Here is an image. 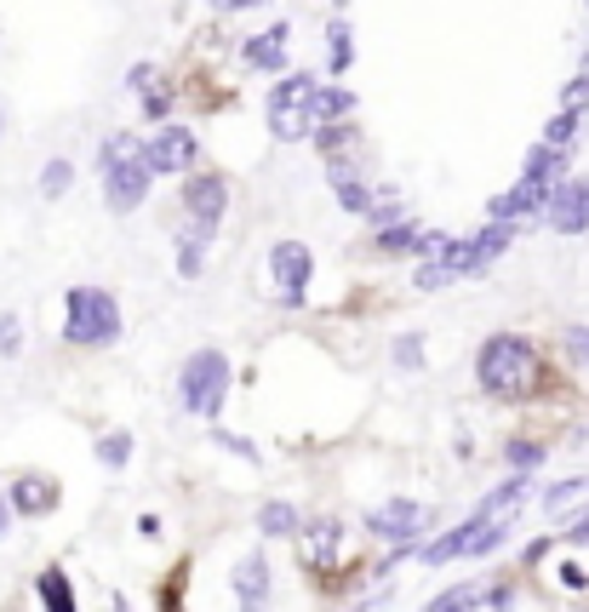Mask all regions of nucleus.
Returning <instances> with one entry per match:
<instances>
[{
    "label": "nucleus",
    "mask_w": 589,
    "mask_h": 612,
    "mask_svg": "<svg viewBox=\"0 0 589 612\" xmlns=\"http://www.w3.org/2000/svg\"><path fill=\"white\" fill-rule=\"evenodd\" d=\"M361 218H367L372 229H383V223H395V218H401V195H395V189H372V207H367Z\"/></svg>",
    "instance_id": "27"
},
{
    "label": "nucleus",
    "mask_w": 589,
    "mask_h": 612,
    "mask_svg": "<svg viewBox=\"0 0 589 612\" xmlns=\"http://www.w3.org/2000/svg\"><path fill=\"white\" fill-rule=\"evenodd\" d=\"M269 280H275V298L298 310L310 298V280H315V252L303 241H275L269 246Z\"/></svg>",
    "instance_id": "6"
},
{
    "label": "nucleus",
    "mask_w": 589,
    "mask_h": 612,
    "mask_svg": "<svg viewBox=\"0 0 589 612\" xmlns=\"http://www.w3.org/2000/svg\"><path fill=\"white\" fill-rule=\"evenodd\" d=\"M578 120H584V115H567V109H561V115L544 126V143H555V149H573V143H578Z\"/></svg>",
    "instance_id": "30"
},
{
    "label": "nucleus",
    "mask_w": 589,
    "mask_h": 612,
    "mask_svg": "<svg viewBox=\"0 0 589 612\" xmlns=\"http://www.w3.org/2000/svg\"><path fill=\"white\" fill-rule=\"evenodd\" d=\"M63 338L81 349H104L120 338V303L104 287H69L63 298Z\"/></svg>",
    "instance_id": "4"
},
{
    "label": "nucleus",
    "mask_w": 589,
    "mask_h": 612,
    "mask_svg": "<svg viewBox=\"0 0 589 612\" xmlns=\"http://www.w3.org/2000/svg\"><path fill=\"white\" fill-rule=\"evenodd\" d=\"M567 361L589 367V326H567Z\"/></svg>",
    "instance_id": "36"
},
{
    "label": "nucleus",
    "mask_w": 589,
    "mask_h": 612,
    "mask_svg": "<svg viewBox=\"0 0 589 612\" xmlns=\"http://www.w3.org/2000/svg\"><path fill=\"white\" fill-rule=\"evenodd\" d=\"M521 177H544V184H561V177H567V149H555V143H538V149H527Z\"/></svg>",
    "instance_id": "18"
},
{
    "label": "nucleus",
    "mask_w": 589,
    "mask_h": 612,
    "mask_svg": "<svg viewBox=\"0 0 589 612\" xmlns=\"http://www.w3.org/2000/svg\"><path fill=\"white\" fill-rule=\"evenodd\" d=\"M349 63H355V30H349L344 18H332V23H326V69L344 74Z\"/></svg>",
    "instance_id": "20"
},
{
    "label": "nucleus",
    "mask_w": 589,
    "mask_h": 612,
    "mask_svg": "<svg viewBox=\"0 0 589 612\" xmlns=\"http://www.w3.org/2000/svg\"><path fill=\"white\" fill-rule=\"evenodd\" d=\"M567 544H589V509H584V521L567 527Z\"/></svg>",
    "instance_id": "41"
},
{
    "label": "nucleus",
    "mask_w": 589,
    "mask_h": 612,
    "mask_svg": "<svg viewBox=\"0 0 589 612\" xmlns=\"http://www.w3.org/2000/svg\"><path fill=\"white\" fill-rule=\"evenodd\" d=\"M470 601H481V584H458V590H447V596H435L424 612H470Z\"/></svg>",
    "instance_id": "29"
},
{
    "label": "nucleus",
    "mask_w": 589,
    "mask_h": 612,
    "mask_svg": "<svg viewBox=\"0 0 589 612\" xmlns=\"http://www.w3.org/2000/svg\"><path fill=\"white\" fill-rule=\"evenodd\" d=\"M207 252H212V229H200V223L177 229V275H184V280H200V269H207Z\"/></svg>",
    "instance_id": "15"
},
{
    "label": "nucleus",
    "mask_w": 589,
    "mask_h": 612,
    "mask_svg": "<svg viewBox=\"0 0 589 612\" xmlns=\"http://www.w3.org/2000/svg\"><path fill=\"white\" fill-rule=\"evenodd\" d=\"M212 12H252V7H264V0H207Z\"/></svg>",
    "instance_id": "39"
},
{
    "label": "nucleus",
    "mask_w": 589,
    "mask_h": 612,
    "mask_svg": "<svg viewBox=\"0 0 589 612\" xmlns=\"http://www.w3.org/2000/svg\"><path fill=\"white\" fill-rule=\"evenodd\" d=\"M418 287H424V292L452 287V269H447V264H435V258H424V264H418Z\"/></svg>",
    "instance_id": "35"
},
{
    "label": "nucleus",
    "mask_w": 589,
    "mask_h": 612,
    "mask_svg": "<svg viewBox=\"0 0 589 612\" xmlns=\"http://www.w3.org/2000/svg\"><path fill=\"white\" fill-rule=\"evenodd\" d=\"M332 195H338V207H344V212H355V218H361V212L372 207V189H367L355 172H344V166H332Z\"/></svg>",
    "instance_id": "21"
},
{
    "label": "nucleus",
    "mask_w": 589,
    "mask_h": 612,
    "mask_svg": "<svg viewBox=\"0 0 589 612\" xmlns=\"http://www.w3.org/2000/svg\"><path fill=\"white\" fill-rule=\"evenodd\" d=\"M7 521H12V516H7V493H0V539H7Z\"/></svg>",
    "instance_id": "42"
},
{
    "label": "nucleus",
    "mask_w": 589,
    "mask_h": 612,
    "mask_svg": "<svg viewBox=\"0 0 589 612\" xmlns=\"http://www.w3.org/2000/svg\"><path fill=\"white\" fill-rule=\"evenodd\" d=\"M0 132H7V109H0Z\"/></svg>",
    "instance_id": "43"
},
{
    "label": "nucleus",
    "mask_w": 589,
    "mask_h": 612,
    "mask_svg": "<svg viewBox=\"0 0 589 612\" xmlns=\"http://www.w3.org/2000/svg\"><path fill=\"white\" fill-rule=\"evenodd\" d=\"M143 161L155 177H184L200 166V138L189 132V126H177V120H161V132L143 143Z\"/></svg>",
    "instance_id": "7"
},
{
    "label": "nucleus",
    "mask_w": 589,
    "mask_h": 612,
    "mask_svg": "<svg viewBox=\"0 0 589 612\" xmlns=\"http://www.w3.org/2000/svg\"><path fill=\"white\" fill-rule=\"evenodd\" d=\"M69 184H74V161H63V155H53L41 166V195L46 200H58V195H69Z\"/></svg>",
    "instance_id": "24"
},
{
    "label": "nucleus",
    "mask_w": 589,
    "mask_h": 612,
    "mask_svg": "<svg viewBox=\"0 0 589 612\" xmlns=\"http://www.w3.org/2000/svg\"><path fill=\"white\" fill-rule=\"evenodd\" d=\"M287 41H292L287 23H269L264 35L241 41V58H246V69H269V74H280V69H287Z\"/></svg>",
    "instance_id": "13"
},
{
    "label": "nucleus",
    "mask_w": 589,
    "mask_h": 612,
    "mask_svg": "<svg viewBox=\"0 0 589 612\" xmlns=\"http://www.w3.org/2000/svg\"><path fill=\"white\" fill-rule=\"evenodd\" d=\"M504 458H509V464H516V470H538V464H544V447H538V441H527V436H516V441L504 447Z\"/></svg>",
    "instance_id": "32"
},
{
    "label": "nucleus",
    "mask_w": 589,
    "mask_h": 612,
    "mask_svg": "<svg viewBox=\"0 0 589 612\" xmlns=\"http://www.w3.org/2000/svg\"><path fill=\"white\" fill-rule=\"evenodd\" d=\"M538 378H544V355H538L532 338L521 333H493L481 349H475V384L498 401H521L538 390Z\"/></svg>",
    "instance_id": "1"
},
{
    "label": "nucleus",
    "mask_w": 589,
    "mask_h": 612,
    "mask_svg": "<svg viewBox=\"0 0 589 612\" xmlns=\"http://www.w3.org/2000/svg\"><path fill=\"white\" fill-rule=\"evenodd\" d=\"M149 81H161V69H155V63H132V74H126V86H138V92H143Z\"/></svg>",
    "instance_id": "38"
},
{
    "label": "nucleus",
    "mask_w": 589,
    "mask_h": 612,
    "mask_svg": "<svg viewBox=\"0 0 589 612\" xmlns=\"http://www.w3.org/2000/svg\"><path fill=\"white\" fill-rule=\"evenodd\" d=\"M355 104H361V97H355L349 86H315V126L321 120H349Z\"/></svg>",
    "instance_id": "22"
},
{
    "label": "nucleus",
    "mask_w": 589,
    "mask_h": 612,
    "mask_svg": "<svg viewBox=\"0 0 589 612\" xmlns=\"http://www.w3.org/2000/svg\"><path fill=\"white\" fill-rule=\"evenodd\" d=\"M390 355H395V367H406V372H418V367H424V333H401Z\"/></svg>",
    "instance_id": "31"
},
{
    "label": "nucleus",
    "mask_w": 589,
    "mask_h": 612,
    "mask_svg": "<svg viewBox=\"0 0 589 612\" xmlns=\"http://www.w3.org/2000/svg\"><path fill=\"white\" fill-rule=\"evenodd\" d=\"M97 172H104V207L109 212H138L155 172L143 161V143L132 132H109L104 149H97Z\"/></svg>",
    "instance_id": "2"
},
{
    "label": "nucleus",
    "mask_w": 589,
    "mask_h": 612,
    "mask_svg": "<svg viewBox=\"0 0 589 612\" xmlns=\"http://www.w3.org/2000/svg\"><path fill=\"white\" fill-rule=\"evenodd\" d=\"M177 200H184L189 223H200V229H212V235H218V223L229 212V177L223 172H189V184H184Z\"/></svg>",
    "instance_id": "8"
},
{
    "label": "nucleus",
    "mask_w": 589,
    "mask_h": 612,
    "mask_svg": "<svg viewBox=\"0 0 589 612\" xmlns=\"http://www.w3.org/2000/svg\"><path fill=\"white\" fill-rule=\"evenodd\" d=\"M35 590H41V607H46V612H74V584H69L63 567H46V573L35 578Z\"/></svg>",
    "instance_id": "19"
},
{
    "label": "nucleus",
    "mask_w": 589,
    "mask_h": 612,
    "mask_svg": "<svg viewBox=\"0 0 589 612\" xmlns=\"http://www.w3.org/2000/svg\"><path fill=\"white\" fill-rule=\"evenodd\" d=\"M212 441H223L229 452H241L246 464H258V447H252V441H241V436H223V429H212Z\"/></svg>",
    "instance_id": "37"
},
{
    "label": "nucleus",
    "mask_w": 589,
    "mask_h": 612,
    "mask_svg": "<svg viewBox=\"0 0 589 612\" xmlns=\"http://www.w3.org/2000/svg\"><path fill=\"white\" fill-rule=\"evenodd\" d=\"M229 378H235V372H229L223 349H195L184 361V372H177V401H184V413L218 424L223 401H229Z\"/></svg>",
    "instance_id": "5"
},
{
    "label": "nucleus",
    "mask_w": 589,
    "mask_h": 612,
    "mask_svg": "<svg viewBox=\"0 0 589 612\" xmlns=\"http://www.w3.org/2000/svg\"><path fill=\"white\" fill-rule=\"evenodd\" d=\"M298 539H303V561H310V567H332V561H338V539H344V521H338V516L303 521V527H298Z\"/></svg>",
    "instance_id": "14"
},
{
    "label": "nucleus",
    "mask_w": 589,
    "mask_h": 612,
    "mask_svg": "<svg viewBox=\"0 0 589 612\" xmlns=\"http://www.w3.org/2000/svg\"><path fill=\"white\" fill-rule=\"evenodd\" d=\"M298 527H303V516H298L287 498L258 504V532H264V539H298Z\"/></svg>",
    "instance_id": "17"
},
{
    "label": "nucleus",
    "mask_w": 589,
    "mask_h": 612,
    "mask_svg": "<svg viewBox=\"0 0 589 612\" xmlns=\"http://www.w3.org/2000/svg\"><path fill=\"white\" fill-rule=\"evenodd\" d=\"M315 86H321V74L292 69V74H280V86L264 97V120L280 143H303L315 132Z\"/></svg>",
    "instance_id": "3"
},
{
    "label": "nucleus",
    "mask_w": 589,
    "mask_h": 612,
    "mask_svg": "<svg viewBox=\"0 0 589 612\" xmlns=\"http://www.w3.org/2000/svg\"><path fill=\"white\" fill-rule=\"evenodd\" d=\"M413 241H418V229L406 223V218H395V223H383L378 235H372V246L378 252H413Z\"/></svg>",
    "instance_id": "25"
},
{
    "label": "nucleus",
    "mask_w": 589,
    "mask_h": 612,
    "mask_svg": "<svg viewBox=\"0 0 589 612\" xmlns=\"http://www.w3.org/2000/svg\"><path fill=\"white\" fill-rule=\"evenodd\" d=\"M589 493V481L584 475H567V481H555V487L544 493V509H550V516H561V509H567L573 498H584Z\"/></svg>",
    "instance_id": "26"
},
{
    "label": "nucleus",
    "mask_w": 589,
    "mask_h": 612,
    "mask_svg": "<svg viewBox=\"0 0 589 612\" xmlns=\"http://www.w3.org/2000/svg\"><path fill=\"white\" fill-rule=\"evenodd\" d=\"M532 481H538V470H516L509 481H498L493 493H486L481 504H475V516H498V509H509V504H521L527 493H532Z\"/></svg>",
    "instance_id": "16"
},
{
    "label": "nucleus",
    "mask_w": 589,
    "mask_h": 612,
    "mask_svg": "<svg viewBox=\"0 0 589 612\" xmlns=\"http://www.w3.org/2000/svg\"><path fill=\"white\" fill-rule=\"evenodd\" d=\"M538 218H544L555 235H584V229H589V177H578V184H573V177H561Z\"/></svg>",
    "instance_id": "9"
},
{
    "label": "nucleus",
    "mask_w": 589,
    "mask_h": 612,
    "mask_svg": "<svg viewBox=\"0 0 589 612\" xmlns=\"http://www.w3.org/2000/svg\"><path fill=\"white\" fill-rule=\"evenodd\" d=\"M367 532H378V539H395V544H413L418 532L435 521L429 509L418 504V498H395V504H378V509H367Z\"/></svg>",
    "instance_id": "10"
},
{
    "label": "nucleus",
    "mask_w": 589,
    "mask_h": 612,
    "mask_svg": "<svg viewBox=\"0 0 589 612\" xmlns=\"http://www.w3.org/2000/svg\"><path fill=\"white\" fill-rule=\"evenodd\" d=\"M18 349H23V321L7 310V315H0V355H7V361H12Z\"/></svg>",
    "instance_id": "34"
},
{
    "label": "nucleus",
    "mask_w": 589,
    "mask_h": 612,
    "mask_svg": "<svg viewBox=\"0 0 589 612\" xmlns=\"http://www.w3.org/2000/svg\"><path fill=\"white\" fill-rule=\"evenodd\" d=\"M332 7H349V0H332Z\"/></svg>",
    "instance_id": "44"
},
{
    "label": "nucleus",
    "mask_w": 589,
    "mask_h": 612,
    "mask_svg": "<svg viewBox=\"0 0 589 612\" xmlns=\"http://www.w3.org/2000/svg\"><path fill=\"white\" fill-rule=\"evenodd\" d=\"M229 584H235L241 612H264V607H269L275 578H269V561H264V555H241V561H235V573H229Z\"/></svg>",
    "instance_id": "12"
},
{
    "label": "nucleus",
    "mask_w": 589,
    "mask_h": 612,
    "mask_svg": "<svg viewBox=\"0 0 589 612\" xmlns=\"http://www.w3.org/2000/svg\"><path fill=\"white\" fill-rule=\"evenodd\" d=\"M486 607H509V584H493V590H481Z\"/></svg>",
    "instance_id": "40"
},
{
    "label": "nucleus",
    "mask_w": 589,
    "mask_h": 612,
    "mask_svg": "<svg viewBox=\"0 0 589 612\" xmlns=\"http://www.w3.org/2000/svg\"><path fill=\"white\" fill-rule=\"evenodd\" d=\"M561 109L567 115H589V69H578L567 86H561Z\"/></svg>",
    "instance_id": "28"
},
{
    "label": "nucleus",
    "mask_w": 589,
    "mask_h": 612,
    "mask_svg": "<svg viewBox=\"0 0 589 612\" xmlns=\"http://www.w3.org/2000/svg\"><path fill=\"white\" fill-rule=\"evenodd\" d=\"M143 115L155 120V126L172 120V86H155V81H149V86H143Z\"/></svg>",
    "instance_id": "33"
},
{
    "label": "nucleus",
    "mask_w": 589,
    "mask_h": 612,
    "mask_svg": "<svg viewBox=\"0 0 589 612\" xmlns=\"http://www.w3.org/2000/svg\"><path fill=\"white\" fill-rule=\"evenodd\" d=\"M126 458H132V436H126V429L97 436V470H126Z\"/></svg>",
    "instance_id": "23"
},
{
    "label": "nucleus",
    "mask_w": 589,
    "mask_h": 612,
    "mask_svg": "<svg viewBox=\"0 0 589 612\" xmlns=\"http://www.w3.org/2000/svg\"><path fill=\"white\" fill-rule=\"evenodd\" d=\"M12 516H53L58 509V498H63V487L46 470H23L18 481H12Z\"/></svg>",
    "instance_id": "11"
}]
</instances>
